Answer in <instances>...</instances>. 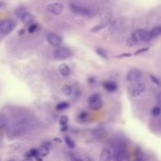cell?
I'll list each match as a JSON object with an SVG mask.
<instances>
[{
	"label": "cell",
	"instance_id": "19",
	"mask_svg": "<svg viewBox=\"0 0 161 161\" xmlns=\"http://www.w3.org/2000/svg\"><path fill=\"white\" fill-rule=\"evenodd\" d=\"M69 107H70L69 103H68V102L63 101V102L58 103V104L56 106V109H57L58 111H61V110H65V109H67Z\"/></svg>",
	"mask_w": 161,
	"mask_h": 161
},
{
	"label": "cell",
	"instance_id": "29",
	"mask_svg": "<svg viewBox=\"0 0 161 161\" xmlns=\"http://www.w3.org/2000/svg\"><path fill=\"white\" fill-rule=\"evenodd\" d=\"M150 78H151V80H152L155 84H157L158 86H160V81H159V79H158L156 75H150Z\"/></svg>",
	"mask_w": 161,
	"mask_h": 161
},
{
	"label": "cell",
	"instance_id": "6",
	"mask_svg": "<svg viewBox=\"0 0 161 161\" xmlns=\"http://www.w3.org/2000/svg\"><path fill=\"white\" fill-rule=\"evenodd\" d=\"M137 43L138 42H147L150 40V36H149V32L145 29H138L136 30L132 37H131Z\"/></svg>",
	"mask_w": 161,
	"mask_h": 161
},
{
	"label": "cell",
	"instance_id": "15",
	"mask_svg": "<svg viewBox=\"0 0 161 161\" xmlns=\"http://www.w3.org/2000/svg\"><path fill=\"white\" fill-rule=\"evenodd\" d=\"M58 71H59L60 75H61L62 76H64V77L69 76L70 74H71V69H70V67H69L67 64H65V63H62V64L59 65Z\"/></svg>",
	"mask_w": 161,
	"mask_h": 161
},
{
	"label": "cell",
	"instance_id": "25",
	"mask_svg": "<svg viewBox=\"0 0 161 161\" xmlns=\"http://www.w3.org/2000/svg\"><path fill=\"white\" fill-rule=\"evenodd\" d=\"M26 11H25V8H23V7H20V8H18L16 10H15V14L17 15V16H19L20 18L22 17V15L24 14V13H25Z\"/></svg>",
	"mask_w": 161,
	"mask_h": 161
},
{
	"label": "cell",
	"instance_id": "21",
	"mask_svg": "<svg viewBox=\"0 0 161 161\" xmlns=\"http://www.w3.org/2000/svg\"><path fill=\"white\" fill-rule=\"evenodd\" d=\"M92 134L97 138V139H102L105 135V132L103 129H100V128H97V129H94L92 131Z\"/></svg>",
	"mask_w": 161,
	"mask_h": 161
},
{
	"label": "cell",
	"instance_id": "3",
	"mask_svg": "<svg viewBox=\"0 0 161 161\" xmlns=\"http://www.w3.org/2000/svg\"><path fill=\"white\" fill-rule=\"evenodd\" d=\"M104 102L99 93H93L89 98V108L92 110H100L103 108Z\"/></svg>",
	"mask_w": 161,
	"mask_h": 161
},
{
	"label": "cell",
	"instance_id": "8",
	"mask_svg": "<svg viewBox=\"0 0 161 161\" xmlns=\"http://www.w3.org/2000/svg\"><path fill=\"white\" fill-rule=\"evenodd\" d=\"M114 161H130V154L125 148L118 149L114 156Z\"/></svg>",
	"mask_w": 161,
	"mask_h": 161
},
{
	"label": "cell",
	"instance_id": "20",
	"mask_svg": "<svg viewBox=\"0 0 161 161\" xmlns=\"http://www.w3.org/2000/svg\"><path fill=\"white\" fill-rule=\"evenodd\" d=\"M64 141H65L66 145H67L70 149H75V142H74L70 137L65 136V137H64Z\"/></svg>",
	"mask_w": 161,
	"mask_h": 161
},
{
	"label": "cell",
	"instance_id": "35",
	"mask_svg": "<svg viewBox=\"0 0 161 161\" xmlns=\"http://www.w3.org/2000/svg\"><path fill=\"white\" fill-rule=\"evenodd\" d=\"M72 161H83L81 158H77V157H73L72 158Z\"/></svg>",
	"mask_w": 161,
	"mask_h": 161
},
{
	"label": "cell",
	"instance_id": "26",
	"mask_svg": "<svg viewBox=\"0 0 161 161\" xmlns=\"http://www.w3.org/2000/svg\"><path fill=\"white\" fill-rule=\"evenodd\" d=\"M7 119L4 116L0 115V129H3L7 125Z\"/></svg>",
	"mask_w": 161,
	"mask_h": 161
},
{
	"label": "cell",
	"instance_id": "39",
	"mask_svg": "<svg viewBox=\"0 0 161 161\" xmlns=\"http://www.w3.org/2000/svg\"><path fill=\"white\" fill-rule=\"evenodd\" d=\"M8 161H15V160H13V159H9V160H8Z\"/></svg>",
	"mask_w": 161,
	"mask_h": 161
},
{
	"label": "cell",
	"instance_id": "9",
	"mask_svg": "<svg viewBox=\"0 0 161 161\" xmlns=\"http://www.w3.org/2000/svg\"><path fill=\"white\" fill-rule=\"evenodd\" d=\"M142 77V72L139 69H131L128 71L126 78L129 82H138Z\"/></svg>",
	"mask_w": 161,
	"mask_h": 161
},
{
	"label": "cell",
	"instance_id": "22",
	"mask_svg": "<svg viewBox=\"0 0 161 161\" xmlns=\"http://www.w3.org/2000/svg\"><path fill=\"white\" fill-rule=\"evenodd\" d=\"M88 118H89V114H88V112H86V111H83V112H81V113L78 115V119H79V121H81V122H87V121H88Z\"/></svg>",
	"mask_w": 161,
	"mask_h": 161
},
{
	"label": "cell",
	"instance_id": "16",
	"mask_svg": "<svg viewBox=\"0 0 161 161\" xmlns=\"http://www.w3.org/2000/svg\"><path fill=\"white\" fill-rule=\"evenodd\" d=\"M21 20H22L23 24H25V25H31V24L33 23V16H32L30 13L25 12V13H24V14L22 15Z\"/></svg>",
	"mask_w": 161,
	"mask_h": 161
},
{
	"label": "cell",
	"instance_id": "12",
	"mask_svg": "<svg viewBox=\"0 0 161 161\" xmlns=\"http://www.w3.org/2000/svg\"><path fill=\"white\" fill-rule=\"evenodd\" d=\"M50 143L49 142H44L42 146H41V148H40V150L38 151V155H39V157H41V158H45L48 154H49V152H50Z\"/></svg>",
	"mask_w": 161,
	"mask_h": 161
},
{
	"label": "cell",
	"instance_id": "40",
	"mask_svg": "<svg viewBox=\"0 0 161 161\" xmlns=\"http://www.w3.org/2000/svg\"><path fill=\"white\" fill-rule=\"evenodd\" d=\"M0 161H1V160H0Z\"/></svg>",
	"mask_w": 161,
	"mask_h": 161
},
{
	"label": "cell",
	"instance_id": "31",
	"mask_svg": "<svg viewBox=\"0 0 161 161\" xmlns=\"http://www.w3.org/2000/svg\"><path fill=\"white\" fill-rule=\"evenodd\" d=\"M37 27H38V25H37L36 24H33V25H31L29 26V28H28V31H29L30 33H32V32H35V31H36V29H37Z\"/></svg>",
	"mask_w": 161,
	"mask_h": 161
},
{
	"label": "cell",
	"instance_id": "10",
	"mask_svg": "<svg viewBox=\"0 0 161 161\" xmlns=\"http://www.w3.org/2000/svg\"><path fill=\"white\" fill-rule=\"evenodd\" d=\"M47 42H49L50 45L54 47H59L62 43V38L56 33H50L47 35Z\"/></svg>",
	"mask_w": 161,
	"mask_h": 161
},
{
	"label": "cell",
	"instance_id": "32",
	"mask_svg": "<svg viewBox=\"0 0 161 161\" xmlns=\"http://www.w3.org/2000/svg\"><path fill=\"white\" fill-rule=\"evenodd\" d=\"M146 51H148V48H147V47H146V48H142V49H140V50H138V51L136 52V55L142 54V53H143V52H146Z\"/></svg>",
	"mask_w": 161,
	"mask_h": 161
},
{
	"label": "cell",
	"instance_id": "4",
	"mask_svg": "<svg viewBox=\"0 0 161 161\" xmlns=\"http://www.w3.org/2000/svg\"><path fill=\"white\" fill-rule=\"evenodd\" d=\"M16 26V24L13 20L4 19L0 21V33L3 35L10 33Z\"/></svg>",
	"mask_w": 161,
	"mask_h": 161
},
{
	"label": "cell",
	"instance_id": "27",
	"mask_svg": "<svg viewBox=\"0 0 161 161\" xmlns=\"http://www.w3.org/2000/svg\"><path fill=\"white\" fill-rule=\"evenodd\" d=\"M96 53H97L100 57H102L103 58L108 59V55H107V53H106L103 49H97V50H96Z\"/></svg>",
	"mask_w": 161,
	"mask_h": 161
},
{
	"label": "cell",
	"instance_id": "24",
	"mask_svg": "<svg viewBox=\"0 0 161 161\" xmlns=\"http://www.w3.org/2000/svg\"><path fill=\"white\" fill-rule=\"evenodd\" d=\"M152 115L154 116V117H158L159 115H160V108L158 107V106H157V107H154L153 108H152Z\"/></svg>",
	"mask_w": 161,
	"mask_h": 161
},
{
	"label": "cell",
	"instance_id": "30",
	"mask_svg": "<svg viewBox=\"0 0 161 161\" xmlns=\"http://www.w3.org/2000/svg\"><path fill=\"white\" fill-rule=\"evenodd\" d=\"M126 44H127V46H135L136 44H137V42L132 39V38H129L127 41H126Z\"/></svg>",
	"mask_w": 161,
	"mask_h": 161
},
{
	"label": "cell",
	"instance_id": "36",
	"mask_svg": "<svg viewBox=\"0 0 161 161\" xmlns=\"http://www.w3.org/2000/svg\"><path fill=\"white\" fill-rule=\"evenodd\" d=\"M35 160H36V161H42V158L41 157L37 156V157L35 158Z\"/></svg>",
	"mask_w": 161,
	"mask_h": 161
},
{
	"label": "cell",
	"instance_id": "37",
	"mask_svg": "<svg viewBox=\"0 0 161 161\" xmlns=\"http://www.w3.org/2000/svg\"><path fill=\"white\" fill-rule=\"evenodd\" d=\"M22 161H33L31 158H26V159H24V160Z\"/></svg>",
	"mask_w": 161,
	"mask_h": 161
},
{
	"label": "cell",
	"instance_id": "18",
	"mask_svg": "<svg viewBox=\"0 0 161 161\" xmlns=\"http://www.w3.org/2000/svg\"><path fill=\"white\" fill-rule=\"evenodd\" d=\"M161 34V27L160 26H156L154 27L150 32H149V36L150 39H154V38H158L159 37Z\"/></svg>",
	"mask_w": 161,
	"mask_h": 161
},
{
	"label": "cell",
	"instance_id": "11",
	"mask_svg": "<svg viewBox=\"0 0 161 161\" xmlns=\"http://www.w3.org/2000/svg\"><path fill=\"white\" fill-rule=\"evenodd\" d=\"M63 8H64L63 4L56 2V3L49 4L47 6V10L54 15H59L63 11Z\"/></svg>",
	"mask_w": 161,
	"mask_h": 161
},
{
	"label": "cell",
	"instance_id": "28",
	"mask_svg": "<svg viewBox=\"0 0 161 161\" xmlns=\"http://www.w3.org/2000/svg\"><path fill=\"white\" fill-rule=\"evenodd\" d=\"M73 94L75 95V98H78L80 95H81V91L79 88H75V89H73Z\"/></svg>",
	"mask_w": 161,
	"mask_h": 161
},
{
	"label": "cell",
	"instance_id": "2",
	"mask_svg": "<svg viewBox=\"0 0 161 161\" xmlns=\"http://www.w3.org/2000/svg\"><path fill=\"white\" fill-rule=\"evenodd\" d=\"M146 90V86L142 82H135L127 88V92L132 97H138L142 95Z\"/></svg>",
	"mask_w": 161,
	"mask_h": 161
},
{
	"label": "cell",
	"instance_id": "7",
	"mask_svg": "<svg viewBox=\"0 0 161 161\" xmlns=\"http://www.w3.org/2000/svg\"><path fill=\"white\" fill-rule=\"evenodd\" d=\"M70 9L72 12H74L76 15H81V16H91L92 14V10L89 9L88 8H85L83 6L75 5V4H71L70 5Z\"/></svg>",
	"mask_w": 161,
	"mask_h": 161
},
{
	"label": "cell",
	"instance_id": "23",
	"mask_svg": "<svg viewBox=\"0 0 161 161\" xmlns=\"http://www.w3.org/2000/svg\"><path fill=\"white\" fill-rule=\"evenodd\" d=\"M58 123H59V125H60L61 126H66L67 124H68V117H67L66 115L61 116V117L59 118V120H58Z\"/></svg>",
	"mask_w": 161,
	"mask_h": 161
},
{
	"label": "cell",
	"instance_id": "17",
	"mask_svg": "<svg viewBox=\"0 0 161 161\" xmlns=\"http://www.w3.org/2000/svg\"><path fill=\"white\" fill-rule=\"evenodd\" d=\"M73 86L71 85H64L61 89V92L65 96H72L73 95Z\"/></svg>",
	"mask_w": 161,
	"mask_h": 161
},
{
	"label": "cell",
	"instance_id": "33",
	"mask_svg": "<svg viewBox=\"0 0 161 161\" xmlns=\"http://www.w3.org/2000/svg\"><path fill=\"white\" fill-rule=\"evenodd\" d=\"M95 77H90L89 79H88V82L90 83V84H94L95 83Z\"/></svg>",
	"mask_w": 161,
	"mask_h": 161
},
{
	"label": "cell",
	"instance_id": "1",
	"mask_svg": "<svg viewBox=\"0 0 161 161\" xmlns=\"http://www.w3.org/2000/svg\"><path fill=\"white\" fill-rule=\"evenodd\" d=\"M33 122L29 119H23L22 121L18 122L11 129L10 131V136L11 137H19L25 133L27 130H29L32 127Z\"/></svg>",
	"mask_w": 161,
	"mask_h": 161
},
{
	"label": "cell",
	"instance_id": "5",
	"mask_svg": "<svg viewBox=\"0 0 161 161\" xmlns=\"http://www.w3.org/2000/svg\"><path fill=\"white\" fill-rule=\"evenodd\" d=\"M53 55H54V57H55L56 59L62 60V59H66V58H69L70 57H72L73 53L67 47H58L54 51Z\"/></svg>",
	"mask_w": 161,
	"mask_h": 161
},
{
	"label": "cell",
	"instance_id": "13",
	"mask_svg": "<svg viewBox=\"0 0 161 161\" xmlns=\"http://www.w3.org/2000/svg\"><path fill=\"white\" fill-rule=\"evenodd\" d=\"M112 159V153L109 149L105 148L100 154L99 161H111Z\"/></svg>",
	"mask_w": 161,
	"mask_h": 161
},
{
	"label": "cell",
	"instance_id": "38",
	"mask_svg": "<svg viewBox=\"0 0 161 161\" xmlns=\"http://www.w3.org/2000/svg\"><path fill=\"white\" fill-rule=\"evenodd\" d=\"M88 161H92V159H91L90 158H88Z\"/></svg>",
	"mask_w": 161,
	"mask_h": 161
},
{
	"label": "cell",
	"instance_id": "34",
	"mask_svg": "<svg viewBox=\"0 0 161 161\" xmlns=\"http://www.w3.org/2000/svg\"><path fill=\"white\" fill-rule=\"evenodd\" d=\"M6 7H7L6 3H4V2H2V1H0V9H4V8H6Z\"/></svg>",
	"mask_w": 161,
	"mask_h": 161
},
{
	"label": "cell",
	"instance_id": "14",
	"mask_svg": "<svg viewBox=\"0 0 161 161\" xmlns=\"http://www.w3.org/2000/svg\"><path fill=\"white\" fill-rule=\"evenodd\" d=\"M103 87L107 92H114L118 89L117 84L113 81H105L103 83Z\"/></svg>",
	"mask_w": 161,
	"mask_h": 161
}]
</instances>
